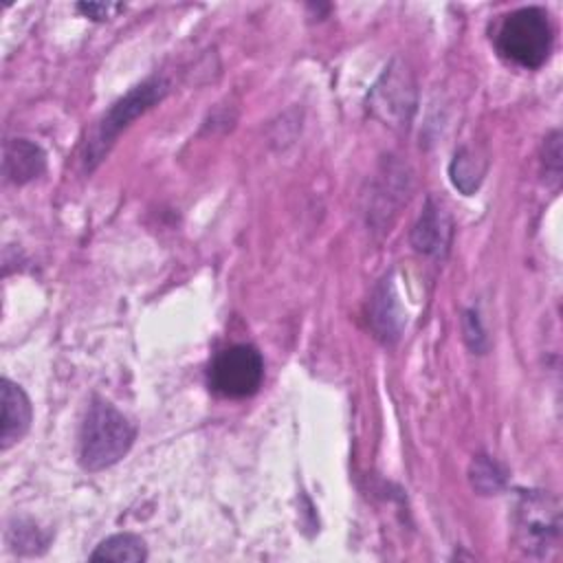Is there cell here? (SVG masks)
<instances>
[{
  "mask_svg": "<svg viewBox=\"0 0 563 563\" xmlns=\"http://www.w3.org/2000/svg\"><path fill=\"white\" fill-rule=\"evenodd\" d=\"M451 244V218L449 213L433 200L427 198L420 218L411 229V246L418 253L431 257H444Z\"/></svg>",
  "mask_w": 563,
  "mask_h": 563,
  "instance_id": "7",
  "label": "cell"
},
{
  "mask_svg": "<svg viewBox=\"0 0 563 563\" xmlns=\"http://www.w3.org/2000/svg\"><path fill=\"white\" fill-rule=\"evenodd\" d=\"M484 169H486L484 158H479L473 150L462 147V150L455 152V156H453V161H451V165H449L451 183H453L464 196H471V194H475V189L479 187L482 176H484Z\"/></svg>",
  "mask_w": 563,
  "mask_h": 563,
  "instance_id": "12",
  "label": "cell"
},
{
  "mask_svg": "<svg viewBox=\"0 0 563 563\" xmlns=\"http://www.w3.org/2000/svg\"><path fill=\"white\" fill-rule=\"evenodd\" d=\"M264 380V358L257 347L235 343L220 350L209 365V385L224 398H249Z\"/></svg>",
  "mask_w": 563,
  "mask_h": 563,
  "instance_id": "5",
  "label": "cell"
},
{
  "mask_svg": "<svg viewBox=\"0 0 563 563\" xmlns=\"http://www.w3.org/2000/svg\"><path fill=\"white\" fill-rule=\"evenodd\" d=\"M559 139H561L559 132H552L545 139V169H550L554 178H559V174H561V141Z\"/></svg>",
  "mask_w": 563,
  "mask_h": 563,
  "instance_id": "16",
  "label": "cell"
},
{
  "mask_svg": "<svg viewBox=\"0 0 563 563\" xmlns=\"http://www.w3.org/2000/svg\"><path fill=\"white\" fill-rule=\"evenodd\" d=\"M46 169V154L29 139H13L4 145V176L15 185L37 178Z\"/></svg>",
  "mask_w": 563,
  "mask_h": 563,
  "instance_id": "10",
  "label": "cell"
},
{
  "mask_svg": "<svg viewBox=\"0 0 563 563\" xmlns=\"http://www.w3.org/2000/svg\"><path fill=\"white\" fill-rule=\"evenodd\" d=\"M167 90H169V84L163 77H152V79H145L143 84L134 86L119 101H114L110 106V110L103 114V119L99 121L92 139L86 145V154H84L86 167L95 169L97 163L108 152V147L119 136V132L125 130L139 114H143L154 103H158L167 95Z\"/></svg>",
  "mask_w": 563,
  "mask_h": 563,
  "instance_id": "4",
  "label": "cell"
},
{
  "mask_svg": "<svg viewBox=\"0 0 563 563\" xmlns=\"http://www.w3.org/2000/svg\"><path fill=\"white\" fill-rule=\"evenodd\" d=\"M554 31L550 15L541 7H521L504 15L495 33V46L508 62L534 70L552 53Z\"/></svg>",
  "mask_w": 563,
  "mask_h": 563,
  "instance_id": "2",
  "label": "cell"
},
{
  "mask_svg": "<svg viewBox=\"0 0 563 563\" xmlns=\"http://www.w3.org/2000/svg\"><path fill=\"white\" fill-rule=\"evenodd\" d=\"M515 539L523 554L543 559L561 541V506L545 490H528L515 510Z\"/></svg>",
  "mask_w": 563,
  "mask_h": 563,
  "instance_id": "3",
  "label": "cell"
},
{
  "mask_svg": "<svg viewBox=\"0 0 563 563\" xmlns=\"http://www.w3.org/2000/svg\"><path fill=\"white\" fill-rule=\"evenodd\" d=\"M462 325H464V341H466V345L475 354H484L486 347H488V339H486V332L482 328L479 314L475 310H466L464 319H462Z\"/></svg>",
  "mask_w": 563,
  "mask_h": 563,
  "instance_id": "15",
  "label": "cell"
},
{
  "mask_svg": "<svg viewBox=\"0 0 563 563\" xmlns=\"http://www.w3.org/2000/svg\"><path fill=\"white\" fill-rule=\"evenodd\" d=\"M136 438L134 424L108 400L92 398L79 427V464L95 473L128 455Z\"/></svg>",
  "mask_w": 563,
  "mask_h": 563,
  "instance_id": "1",
  "label": "cell"
},
{
  "mask_svg": "<svg viewBox=\"0 0 563 563\" xmlns=\"http://www.w3.org/2000/svg\"><path fill=\"white\" fill-rule=\"evenodd\" d=\"M9 541H11L13 548L20 550V552H35V550H37L35 545H44V548H46L48 537H46L35 523L18 521V526L9 530Z\"/></svg>",
  "mask_w": 563,
  "mask_h": 563,
  "instance_id": "14",
  "label": "cell"
},
{
  "mask_svg": "<svg viewBox=\"0 0 563 563\" xmlns=\"http://www.w3.org/2000/svg\"><path fill=\"white\" fill-rule=\"evenodd\" d=\"M369 323L383 343L391 345L400 339V332L405 328V314L400 310L391 277H385L369 299Z\"/></svg>",
  "mask_w": 563,
  "mask_h": 563,
  "instance_id": "8",
  "label": "cell"
},
{
  "mask_svg": "<svg viewBox=\"0 0 563 563\" xmlns=\"http://www.w3.org/2000/svg\"><path fill=\"white\" fill-rule=\"evenodd\" d=\"M506 475L501 466L488 455H477L471 464V486L482 495H495L504 488Z\"/></svg>",
  "mask_w": 563,
  "mask_h": 563,
  "instance_id": "13",
  "label": "cell"
},
{
  "mask_svg": "<svg viewBox=\"0 0 563 563\" xmlns=\"http://www.w3.org/2000/svg\"><path fill=\"white\" fill-rule=\"evenodd\" d=\"M31 418H33V409L24 389L13 380L2 378V427H0L2 449H9L11 444L20 442L26 435L31 427Z\"/></svg>",
  "mask_w": 563,
  "mask_h": 563,
  "instance_id": "9",
  "label": "cell"
},
{
  "mask_svg": "<svg viewBox=\"0 0 563 563\" xmlns=\"http://www.w3.org/2000/svg\"><path fill=\"white\" fill-rule=\"evenodd\" d=\"M145 559H147L145 541L132 532H119L103 539L90 554V561H117V563H141Z\"/></svg>",
  "mask_w": 563,
  "mask_h": 563,
  "instance_id": "11",
  "label": "cell"
},
{
  "mask_svg": "<svg viewBox=\"0 0 563 563\" xmlns=\"http://www.w3.org/2000/svg\"><path fill=\"white\" fill-rule=\"evenodd\" d=\"M372 112L387 125H407L416 108V84L407 66L394 59L369 92Z\"/></svg>",
  "mask_w": 563,
  "mask_h": 563,
  "instance_id": "6",
  "label": "cell"
},
{
  "mask_svg": "<svg viewBox=\"0 0 563 563\" xmlns=\"http://www.w3.org/2000/svg\"><path fill=\"white\" fill-rule=\"evenodd\" d=\"M77 9L92 18V20H108L114 11H121L123 7L121 4H112V2H79Z\"/></svg>",
  "mask_w": 563,
  "mask_h": 563,
  "instance_id": "17",
  "label": "cell"
}]
</instances>
